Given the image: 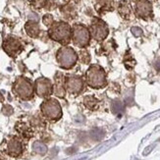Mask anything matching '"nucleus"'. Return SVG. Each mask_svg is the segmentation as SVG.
I'll return each instance as SVG.
<instances>
[{"mask_svg":"<svg viewBox=\"0 0 160 160\" xmlns=\"http://www.w3.org/2000/svg\"><path fill=\"white\" fill-rule=\"evenodd\" d=\"M72 38L74 43L79 47H86L90 40L89 31L82 25H74L72 29Z\"/></svg>","mask_w":160,"mask_h":160,"instance_id":"obj_6","label":"nucleus"},{"mask_svg":"<svg viewBox=\"0 0 160 160\" xmlns=\"http://www.w3.org/2000/svg\"><path fill=\"white\" fill-rule=\"evenodd\" d=\"M25 30L31 38H38L40 32L39 26L34 21H29L25 25Z\"/></svg>","mask_w":160,"mask_h":160,"instance_id":"obj_15","label":"nucleus"},{"mask_svg":"<svg viewBox=\"0 0 160 160\" xmlns=\"http://www.w3.org/2000/svg\"><path fill=\"white\" fill-rule=\"evenodd\" d=\"M13 92L18 97L23 100L32 99L33 96V86L29 79L25 77H19L13 86Z\"/></svg>","mask_w":160,"mask_h":160,"instance_id":"obj_3","label":"nucleus"},{"mask_svg":"<svg viewBox=\"0 0 160 160\" xmlns=\"http://www.w3.org/2000/svg\"><path fill=\"white\" fill-rule=\"evenodd\" d=\"M112 109L114 113H119L123 111V104L120 101H114L112 104Z\"/></svg>","mask_w":160,"mask_h":160,"instance_id":"obj_23","label":"nucleus"},{"mask_svg":"<svg viewBox=\"0 0 160 160\" xmlns=\"http://www.w3.org/2000/svg\"><path fill=\"white\" fill-rule=\"evenodd\" d=\"M85 88V81L81 76L70 75L65 78V88L71 94H79Z\"/></svg>","mask_w":160,"mask_h":160,"instance_id":"obj_7","label":"nucleus"},{"mask_svg":"<svg viewBox=\"0 0 160 160\" xmlns=\"http://www.w3.org/2000/svg\"><path fill=\"white\" fill-rule=\"evenodd\" d=\"M32 149L34 152H37V153H39V154H44L45 152L47 151V148L46 145L41 142H36L33 144H32Z\"/></svg>","mask_w":160,"mask_h":160,"instance_id":"obj_20","label":"nucleus"},{"mask_svg":"<svg viewBox=\"0 0 160 160\" xmlns=\"http://www.w3.org/2000/svg\"><path fill=\"white\" fill-rule=\"evenodd\" d=\"M47 0H32L31 4L34 9H41L47 5Z\"/></svg>","mask_w":160,"mask_h":160,"instance_id":"obj_21","label":"nucleus"},{"mask_svg":"<svg viewBox=\"0 0 160 160\" xmlns=\"http://www.w3.org/2000/svg\"><path fill=\"white\" fill-rule=\"evenodd\" d=\"M48 34L51 39L65 45L70 42L72 30L70 26L65 22H55L50 26Z\"/></svg>","mask_w":160,"mask_h":160,"instance_id":"obj_1","label":"nucleus"},{"mask_svg":"<svg viewBox=\"0 0 160 160\" xmlns=\"http://www.w3.org/2000/svg\"><path fill=\"white\" fill-rule=\"evenodd\" d=\"M40 110L42 115L48 120L56 121L62 116V109L60 103L53 98L44 100L40 105Z\"/></svg>","mask_w":160,"mask_h":160,"instance_id":"obj_4","label":"nucleus"},{"mask_svg":"<svg viewBox=\"0 0 160 160\" xmlns=\"http://www.w3.org/2000/svg\"><path fill=\"white\" fill-rule=\"evenodd\" d=\"M61 12L66 19L73 20L77 17V12H76L74 6L72 4H65L61 7Z\"/></svg>","mask_w":160,"mask_h":160,"instance_id":"obj_18","label":"nucleus"},{"mask_svg":"<svg viewBox=\"0 0 160 160\" xmlns=\"http://www.w3.org/2000/svg\"><path fill=\"white\" fill-rule=\"evenodd\" d=\"M2 46H3L4 51L8 55H10L11 57L17 56V55L23 49V45H22V43H21V41L15 38H13V37L7 38L4 40Z\"/></svg>","mask_w":160,"mask_h":160,"instance_id":"obj_11","label":"nucleus"},{"mask_svg":"<svg viewBox=\"0 0 160 160\" xmlns=\"http://www.w3.org/2000/svg\"><path fill=\"white\" fill-rule=\"evenodd\" d=\"M135 11L138 17L148 20L152 17V6L148 0H134Z\"/></svg>","mask_w":160,"mask_h":160,"instance_id":"obj_10","label":"nucleus"},{"mask_svg":"<svg viewBox=\"0 0 160 160\" xmlns=\"http://www.w3.org/2000/svg\"><path fill=\"white\" fill-rule=\"evenodd\" d=\"M72 1H74V2H79L80 0H72Z\"/></svg>","mask_w":160,"mask_h":160,"instance_id":"obj_29","label":"nucleus"},{"mask_svg":"<svg viewBox=\"0 0 160 160\" xmlns=\"http://www.w3.org/2000/svg\"><path fill=\"white\" fill-rule=\"evenodd\" d=\"M58 64L63 69H71L78 60V55L72 47L64 46L60 48L56 54Z\"/></svg>","mask_w":160,"mask_h":160,"instance_id":"obj_5","label":"nucleus"},{"mask_svg":"<svg viewBox=\"0 0 160 160\" xmlns=\"http://www.w3.org/2000/svg\"><path fill=\"white\" fill-rule=\"evenodd\" d=\"M34 90L40 97H48L53 92V85L46 78H39L34 82Z\"/></svg>","mask_w":160,"mask_h":160,"instance_id":"obj_9","label":"nucleus"},{"mask_svg":"<svg viewBox=\"0 0 160 160\" xmlns=\"http://www.w3.org/2000/svg\"><path fill=\"white\" fill-rule=\"evenodd\" d=\"M83 104L90 110H96L99 106V100L92 95H88L83 98Z\"/></svg>","mask_w":160,"mask_h":160,"instance_id":"obj_19","label":"nucleus"},{"mask_svg":"<svg viewBox=\"0 0 160 160\" xmlns=\"http://www.w3.org/2000/svg\"><path fill=\"white\" fill-rule=\"evenodd\" d=\"M96 11L103 14L108 11L113 10V0H98L95 4Z\"/></svg>","mask_w":160,"mask_h":160,"instance_id":"obj_14","label":"nucleus"},{"mask_svg":"<svg viewBox=\"0 0 160 160\" xmlns=\"http://www.w3.org/2000/svg\"><path fill=\"white\" fill-rule=\"evenodd\" d=\"M118 11H119L120 15L124 18V19H129L131 16V6L129 4V2L127 0H122L119 3V6H118Z\"/></svg>","mask_w":160,"mask_h":160,"instance_id":"obj_17","label":"nucleus"},{"mask_svg":"<svg viewBox=\"0 0 160 160\" xmlns=\"http://www.w3.org/2000/svg\"><path fill=\"white\" fill-rule=\"evenodd\" d=\"M53 92L59 97H64L66 93L65 88V78L61 73H57L55 76V82L53 86Z\"/></svg>","mask_w":160,"mask_h":160,"instance_id":"obj_13","label":"nucleus"},{"mask_svg":"<svg viewBox=\"0 0 160 160\" xmlns=\"http://www.w3.org/2000/svg\"><path fill=\"white\" fill-rule=\"evenodd\" d=\"M90 33L95 40L101 41L106 38L108 34V28L103 21L94 18L90 25Z\"/></svg>","mask_w":160,"mask_h":160,"instance_id":"obj_8","label":"nucleus"},{"mask_svg":"<svg viewBox=\"0 0 160 160\" xmlns=\"http://www.w3.org/2000/svg\"><path fill=\"white\" fill-rule=\"evenodd\" d=\"M132 32L134 33L135 37H141L142 34V31L140 28H133V29H132Z\"/></svg>","mask_w":160,"mask_h":160,"instance_id":"obj_26","label":"nucleus"},{"mask_svg":"<svg viewBox=\"0 0 160 160\" xmlns=\"http://www.w3.org/2000/svg\"><path fill=\"white\" fill-rule=\"evenodd\" d=\"M80 57H81V60L83 64H88L89 61H90V56L89 54L88 53V51L83 50V51H81V54H80Z\"/></svg>","mask_w":160,"mask_h":160,"instance_id":"obj_22","label":"nucleus"},{"mask_svg":"<svg viewBox=\"0 0 160 160\" xmlns=\"http://www.w3.org/2000/svg\"><path fill=\"white\" fill-rule=\"evenodd\" d=\"M87 83L93 88H102L106 86V75L98 65H92L86 74Z\"/></svg>","mask_w":160,"mask_h":160,"instance_id":"obj_2","label":"nucleus"},{"mask_svg":"<svg viewBox=\"0 0 160 160\" xmlns=\"http://www.w3.org/2000/svg\"><path fill=\"white\" fill-rule=\"evenodd\" d=\"M6 152L10 156L18 157L22 154L23 152V143L18 138H12L7 143Z\"/></svg>","mask_w":160,"mask_h":160,"instance_id":"obj_12","label":"nucleus"},{"mask_svg":"<svg viewBox=\"0 0 160 160\" xmlns=\"http://www.w3.org/2000/svg\"><path fill=\"white\" fill-rule=\"evenodd\" d=\"M154 67L157 71H160V58L158 60L155 61V63H154Z\"/></svg>","mask_w":160,"mask_h":160,"instance_id":"obj_27","label":"nucleus"},{"mask_svg":"<svg viewBox=\"0 0 160 160\" xmlns=\"http://www.w3.org/2000/svg\"><path fill=\"white\" fill-rule=\"evenodd\" d=\"M2 112H3L5 115L9 116L10 114L13 113V108H12L10 105H5V106L3 107V109H2Z\"/></svg>","mask_w":160,"mask_h":160,"instance_id":"obj_25","label":"nucleus"},{"mask_svg":"<svg viewBox=\"0 0 160 160\" xmlns=\"http://www.w3.org/2000/svg\"><path fill=\"white\" fill-rule=\"evenodd\" d=\"M3 100H4V97H3V95L1 94V92H0V102L3 101Z\"/></svg>","mask_w":160,"mask_h":160,"instance_id":"obj_28","label":"nucleus"},{"mask_svg":"<svg viewBox=\"0 0 160 160\" xmlns=\"http://www.w3.org/2000/svg\"><path fill=\"white\" fill-rule=\"evenodd\" d=\"M16 130L26 138H30L33 135V132H32L31 126H30V125L26 124V123H19V124H17L16 125Z\"/></svg>","mask_w":160,"mask_h":160,"instance_id":"obj_16","label":"nucleus"},{"mask_svg":"<svg viewBox=\"0 0 160 160\" xmlns=\"http://www.w3.org/2000/svg\"><path fill=\"white\" fill-rule=\"evenodd\" d=\"M42 22L45 26L50 27L53 24V17L50 15V14H46V15H44L42 18Z\"/></svg>","mask_w":160,"mask_h":160,"instance_id":"obj_24","label":"nucleus"}]
</instances>
